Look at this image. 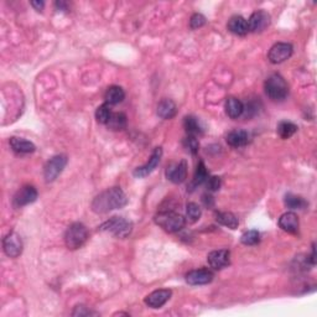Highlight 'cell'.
Segmentation results:
<instances>
[{
	"mask_svg": "<svg viewBox=\"0 0 317 317\" xmlns=\"http://www.w3.org/2000/svg\"><path fill=\"white\" fill-rule=\"evenodd\" d=\"M128 203V198L120 187H111L99 193L92 202V210L96 213H107L119 210Z\"/></svg>",
	"mask_w": 317,
	"mask_h": 317,
	"instance_id": "1",
	"label": "cell"
},
{
	"mask_svg": "<svg viewBox=\"0 0 317 317\" xmlns=\"http://www.w3.org/2000/svg\"><path fill=\"white\" fill-rule=\"evenodd\" d=\"M155 223L169 233H176L185 227V218L172 211H163L155 216Z\"/></svg>",
	"mask_w": 317,
	"mask_h": 317,
	"instance_id": "2",
	"label": "cell"
},
{
	"mask_svg": "<svg viewBox=\"0 0 317 317\" xmlns=\"http://www.w3.org/2000/svg\"><path fill=\"white\" fill-rule=\"evenodd\" d=\"M88 239V231L82 223H73L64 234V243L71 251L81 248Z\"/></svg>",
	"mask_w": 317,
	"mask_h": 317,
	"instance_id": "3",
	"label": "cell"
},
{
	"mask_svg": "<svg viewBox=\"0 0 317 317\" xmlns=\"http://www.w3.org/2000/svg\"><path fill=\"white\" fill-rule=\"evenodd\" d=\"M99 230L103 232H109L110 234H113L117 238H127L130 236L131 231H133V223L128 219L123 218V217H113L109 221L99 227Z\"/></svg>",
	"mask_w": 317,
	"mask_h": 317,
	"instance_id": "4",
	"label": "cell"
},
{
	"mask_svg": "<svg viewBox=\"0 0 317 317\" xmlns=\"http://www.w3.org/2000/svg\"><path fill=\"white\" fill-rule=\"evenodd\" d=\"M265 92L269 98L274 101H283L289 93V87L285 79L278 73H274L265 81Z\"/></svg>",
	"mask_w": 317,
	"mask_h": 317,
	"instance_id": "5",
	"label": "cell"
},
{
	"mask_svg": "<svg viewBox=\"0 0 317 317\" xmlns=\"http://www.w3.org/2000/svg\"><path fill=\"white\" fill-rule=\"evenodd\" d=\"M67 164V156L66 155H56L52 158H50L48 164L45 165V170H43V176H45L46 183H52L58 175L63 171L64 166Z\"/></svg>",
	"mask_w": 317,
	"mask_h": 317,
	"instance_id": "6",
	"label": "cell"
},
{
	"mask_svg": "<svg viewBox=\"0 0 317 317\" xmlns=\"http://www.w3.org/2000/svg\"><path fill=\"white\" fill-rule=\"evenodd\" d=\"M293 48L291 43L287 42H278L270 49L268 54V60L271 63L278 64L286 61L287 58H290V56L292 55Z\"/></svg>",
	"mask_w": 317,
	"mask_h": 317,
	"instance_id": "7",
	"label": "cell"
},
{
	"mask_svg": "<svg viewBox=\"0 0 317 317\" xmlns=\"http://www.w3.org/2000/svg\"><path fill=\"white\" fill-rule=\"evenodd\" d=\"M3 248L5 254L10 258H17L22 253V240L19 234L15 232H10L7 237L3 239Z\"/></svg>",
	"mask_w": 317,
	"mask_h": 317,
	"instance_id": "8",
	"label": "cell"
},
{
	"mask_svg": "<svg viewBox=\"0 0 317 317\" xmlns=\"http://www.w3.org/2000/svg\"><path fill=\"white\" fill-rule=\"evenodd\" d=\"M36 198H37L36 189H35L34 186L28 185V186L21 187V189L15 193V196H14L13 198V205L14 207L16 208L24 207L36 201Z\"/></svg>",
	"mask_w": 317,
	"mask_h": 317,
	"instance_id": "9",
	"label": "cell"
},
{
	"mask_svg": "<svg viewBox=\"0 0 317 317\" xmlns=\"http://www.w3.org/2000/svg\"><path fill=\"white\" fill-rule=\"evenodd\" d=\"M270 24V15L266 11L258 10L252 14L248 20V30L252 32H262Z\"/></svg>",
	"mask_w": 317,
	"mask_h": 317,
	"instance_id": "10",
	"label": "cell"
},
{
	"mask_svg": "<svg viewBox=\"0 0 317 317\" xmlns=\"http://www.w3.org/2000/svg\"><path fill=\"white\" fill-rule=\"evenodd\" d=\"M161 156H163V149L156 148L154 151H152L150 158H149V161L145 164V165L137 167V169H135V171H134L135 177L142 178V177H145V176L150 175L151 172L156 169V166L158 165V163H160V160H161Z\"/></svg>",
	"mask_w": 317,
	"mask_h": 317,
	"instance_id": "11",
	"label": "cell"
},
{
	"mask_svg": "<svg viewBox=\"0 0 317 317\" xmlns=\"http://www.w3.org/2000/svg\"><path fill=\"white\" fill-rule=\"evenodd\" d=\"M208 264L211 265V268L221 270L225 266L230 265L231 263V253L227 249H219V251L211 252L207 257Z\"/></svg>",
	"mask_w": 317,
	"mask_h": 317,
	"instance_id": "12",
	"label": "cell"
},
{
	"mask_svg": "<svg viewBox=\"0 0 317 317\" xmlns=\"http://www.w3.org/2000/svg\"><path fill=\"white\" fill-rule=\"evenodd\" d=\"M171 290L167 289H160L156 291L149 293L145 298V304L151 309H160L161 306L166 304L171 298Z\"/></svg>",
	"mask_w": 317,
	"mask_h": 317,
	"instance_id": "13",
	"label": "cell"
},
{
	"mask_svg": "<svg viewBox=\"0 0 317 317\" xmlns=\"http://www.w3.org/2000/svg\"><path fill=\"white\" fill-rule=\"evenodd\" d=\"M166 177L171 183L181 184L187 177V165L185 161H180L177 164H172L166 169Z\"/></svg>",
	"mask_w": 317,
	"mask_h": 317,
	"instance_id": "14",
	"label": "cell"
},
{
	"mask_svg": "<svg viewBox=\"0 0 317 317\" xmlns=\"http://www.w3.org/2000/svg\"><path fill=\"white\" fill-rule=\"evenodd\" d=\"M213 280V273L208 269L192 270L186 275V281L190 285H206Z\"/></svg>",
	"mask_w": 317,
	"mask_h": 317,
	"instance_id": "15",
	"label": "cell"
},
{
	"mask_svg": "<svg viewBox=\"0 0 317 317\" xmlns=\"http://www.w3.org/2000/svg\"><path fill=\"white\" fill-rule=\"evenodd\" d=\"M279 225L287 233H298L299 218L293 212H286L279 218Z\"/></svg>",
	"mask_w": 317,
	"mask_h": 317,
	"instance_id": "16",
	"label": "cell"
},
{
	"mask_svg": "<svg viewBox=\"0 0 317 317\" xmlns=\"http://www.w3.org/2000/svg\"><path fill=\"white\" fill-rule=\"evenodd\" d=\"M228 30L232 34L239 35V36H244L245 34H248V21L243 16L236 15L232 16L231 20L228 21Z\"/></svg>",
	"mask_w": 317,
	"mask_h": 317,
	"instance_id": "17",
	"label": "cell"
},
{
	"mask_svg": "<svg viewBox=\"0 0 317 317\" xmlns=\"http://www.w3.org/2000/svg\"><path fill=\"white\" fill-rule=\"evenodd\" d=\"M10 146L17 154H30L36 150V146L34 144L22 138H10Z\"/></svg>",
	"mask_w": 317,
	"mask_h": 317,
	"instance_id": "18",
	"label": "cell"
},
{
	"mask_svg": "<svg viewBox=\"0 0 317 317\" xmlns=\"http://www.w3.org/2000/svg\"><path fill=\"white\" fill-rule=\"evenodd\" d=\"M227 143L232 148H242L249 143V134L244 130H232L227 135Z\"/></svg>",
	"mask_w": 317,
	"mask_h": 317,
	"instance_id": "19",
	"label": "cell"
},
{
	"mask_svg": "<svg viewBox=\"0 0 317 317\" xmlns=\"http://www.w3.org/2000/svg\"><path fill=\"white\" fill-rule=\"evenodd\" d=\"M243 111H244V105H243L239 99L234 98V97L227 98V101H225V113H227V116L230 117V118H239L243 114Z\"/></svg>",
	"mask_w": 317,
	"mask_h": 317,
	"instance_id": "20",
	"label": "cell"
},
{
	"mask_svg": "<svg viewBox=\"0 0 317 317\" xmlns=\"http://www.w3.org/2000/svg\"><path fill=\"white\" fill-rule=\"evenodd\" d=\"M177 113V107L171 99H163L157 105V116L163 119H172Z\"/></svg>",
	"mask_w": 317,
	"mask_h": 317,
	"instance_id": "21",
	"label": "cell"
},
{
	"mask_svg": "<svg viewBox=\"0 0 317 317\" xmlns=\"http://www.w3.org/2000/svg\"><path fill=\"white\" fill-rule=\"evenodd\" d=\"M104 98H105V102H107V104L116 105V104L122 103L123 99L125 98V93L122 87L111 86L108 88L107 92H105Z\"/></svg>",
	"mask_w": 317,
	"mask_h": 317,
	"instance_id": "22",
	"label": "cell"
},
{
	"mask_svg": "<svg viewBox=\"0 0 317 317\" xmlns=\"http://www.w3.org/2000/svg\"><path fill=\"white\" fill-rule=\"evenodd\" d=\"M216 219L219 224L231 228V230H237L239 225V221L232 212H218L216 214Z\"/></svg>",
	"mask_w": 317,
	"mask_h": 317,
	"instance_id": "23",
	"label": "cell"
},
{
	"mask_svg": "<svg viewBox=\"0 0 317 317\" xmlns=\"http://www.w3.org/2000/svg\"><path fill=\"white\" fill-rule=\"evenodd\" d=\"M184 127L186 129L187 134L192 135V137H196L197 134L203 133V128H202L201 122L195 117L189 116L186 117L184 120Z\"/></svg>",
	"mask_w": 317,
	"mask_h": 317,
	"instance_id": "24",
	"label": "cell"
},
{
	"mask_svg": "<svg viewBox=\"0 0 317 317\" xmlns=\"http://www.w3.org/2000/svg\"><path fill=\"white\" fill-rule=\"evenodd\" d=\"M207 178H208V174H207L206 166H205L203 161H199L198 165H197V169H196L195 176H193L192 183H191V185H190V189L195 190V187H197V186H199V185L206 183Z\"/></svg>",
	"mask_w": 317,
	"mask_h": 317,
	"instance_id": "25",
	"label": "cell"
},
{
	"mask_svg": "<svg viewBox=\"0 0 317 317\" xmlns=\"http://www.w3.org/2000/svg\"><path fill=\"white\" fill-rule=\"evenodd\" d=\"M107 125L111 130H123L127 125V116L124 113H113Z\"/></svg>",
	"mask_w": 317,
	"mask_h": 317,
	"instance_id": "26",
	"label": "cell"
},
{
	"mask_svg": "<svg viewBox=\"0 0 317 317\" xmlns=\"http://www.w3.org/2000/svg\"><path fill=\"white\" fill-rule=\"evenodd\" d=\"M285 205L287 208H291V210H304L307 206V202L300 196L287 193L285 196Z\"/></svg>",
	"mask_w": 317,
	"mask_h": 317,
	"instance_id": "27",
	"label": "cell"
},
{
	"mask_svg": "<svg viewBox=\"0 0 317 317\" xmlns=\"http://www.w3.org/2000/svg\"><path fill=\"white\" fill-rule=\"evenodd\" d=\"M298 131V125H295L291 122H281L278 125V133L283 139H289L293 134Z\"/></svg>",
	"mask_w": 317,
	"mask_h": 317,
	"instance_id": "28",
	"label": "cell"
},
{
	"mask_svg": "<svg viewBox=\"0 0 317 317\" xmlns=\"http://www.w3.org/2000/svg\"><path fill=\"white\" fill-rule=\"evenodd\" d=\"M111 110L109 108V104H102L99 105L98 108H97V111H96V118L97 120H98V123H101V124H108V122H109L110 117H111Z\"/></svg>",
	"mask_w": 317,
	"mask_h": 317,
	"instance_id": "29",
	"label": "cell"
},
{
	"mask_svg": "<svg viewBox=\"0 0 317 317\" xmlns=\"http://www.w3.org/2000/svg\"><path fill=\"white\" fill-rule=\"evenodd\" d=\"M240 242L244 245H257L260 242V234L258 231H248L240 238Z\"/></svg>",
	"mask_w": 317,
	"mask_h": 317,
	"instance_id": "30",
	"label": "cell"
},
{
	"mask_svg": "<svg viewBox=\"0 0 317 317\" xmlns=\"http://www.w3.org/2000/svg\"><path fill=\"white\" fill-rule=\"evenodd\" d=\"M202 214V211L201 208H199V206L197 203H193V202H191V203L187 205L186 207V216L187 218H189L190 222H197L199 219V217H201Z\"/></svg>",
	"mask_w": 317,
	"mask_h": 317,
	"instance_id": "31",
	"label": "cell"
},
{
	"mask_svg": "<svg viewBox=\"0 0 317 317\" xmlns=\"http://www.w3.org/2000/svg\"><path fill=\"white\" fill-rule=\"evenodd\" d=\"M205 24H206V17L202 15V14L197 13V14H193V15L191 16L190 26H191V29H193V30L202 28Z\"/></svg>",
	"mask_w": 317,
	"mask_h": 317,
	"instance_id": "32",
	"label": "cell"
},
{
	"mask_svg": "<svg viewBox=\"0 0 317 317\" xmlns=\"http://www.w3.org/2000/svg\"><path fill=\"white\" fill-rule=\"evenodd\" d=\"M185 145H186V148L191 151V154H196V152L198 151L199 143H198V140L196 139V137L189 135V137L185 139Z\"/></svg>",
	"mask_w": 317,
	"mask_h": 317,
	"instance_id": "33",
	"label": "cell"
},
{
	"mask_svg": "<svg viewBox=\"0 0 317 317\" xmlns=\"http://www.w3.org/2000/svg\"><path fill=\"white\" fill-rule=\"evenodd\" d=\"M221 178L217 177V176H212V177L207 178V189L210 191H218L221 189Z\"/></svg>",
	"mask_w": 317,
	"mask_h": 317,
	"instance_id": "34",
	"label": "cell"
},
{
	"mask_svg": "<svg viewBox=\"0 0 317 317\" xmlns=\"http://www.w3.org/2000/svg\"><path fill=\"white\" fill-rule=\"evenodd\" d=\"M72 315L73 316L82 317V316H97V315H98V313L95 312V311L88 310L87 307H84V306H77L75 309V311H73V312H72Z\"/></svg>",
	"mask_w": 317,
	"mask_h": 317,
	"instance_id": "35",
	"label": "cell"
},
{
	"mask_svg": "<svg viewBox=\"0 0 317 317\" xmlns=\"http://www.w3.org/2000/svg\"><path fill=\"white\" fill-rule=\"evenodd\" d=\"M203 202H205V205H206V206H208V207L213 206V199H212V197H211V196L205 195L203 196Z\"/></svg>",
	"mask_w": 317,
	"mask_h": 317,
	"instance_id": "36",
	"label": "cell"
},
{
	"mask_svg": "<svg viewBox=\"0 0 317 317\" xmlns=\"http://www.w3.org/2000/svg\"><path fill=\"white\" fill-rule=\"evenodd\" d=\"M31 5L36 9V10H42L43 5L45 4H43V2H31Z\"/></svg>",
	"mask_w": 317,
	"mask_h": 317,
	"instance_id": "37",
	"label": "cell"
}]
</instances>
